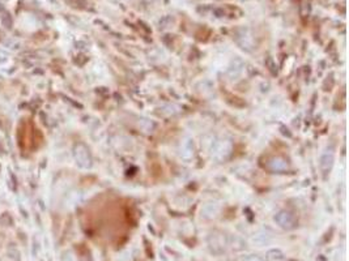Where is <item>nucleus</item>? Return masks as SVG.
Masks as SVG:
<instances>
[{"instance_id":"obj_1","label":"nucleus","mask_w":349,"mask_h":261,"mask_svg":"<svg viewBox=\"0 0 349 261\" xmlns=\"http://www.w3.org/2000/svg\"><path fill=\"white\" fill-rule=\"evenodd\" d=\"M75 161L79 167L81 169H89L92 166V155L89 149L84 144H76L74 148Z\"/></svg>"},{"instance_id":"obj_2","label":"nucleus","mask_w":349,"mask_h":261,"mask_svg":"<svg viewBox=\"0 0 349 261\" xmlns=\"http://www.w3.org/2000/svg\"><path fill=\"white\" fill-rule=\"evenodd\" d=\"M232 142L229 141V140H219L212 146V155L217 161L226 159L230 155V153H232Z\"/></svg>"},{"instance_id":"obj_3","label":"nucleus","mask_w":349,"mask_h":261,"mask_svg":"<svg viewBox=\"0 0 349 261\" xmlns=\"http://www.w3.org/2000/svg\"><path fill=\"white\" fill-rule=\"evenodd\" d=\"M275 222L280 227L285 229V230H290L296 226V218L290 212L286 210H281L275 215Z\"/></svg>"},{"instance_id":"obj_4","label":"nucleus","mask_w":349,"mask_h":261,"mask_svg":"<svg viewBox=\"0 0 349 261\" xmlns=\"http://www.w3.org/2000/svg\"><path fill=\"white\" fill-rule=\"evenodd\" d=\"M268 167H270V170H272V171L283 172L288 170V162H286L284 158H281V157H273L272 159H270Z\"/></svg>"},{"instance_id":"obj_5","label":"nucleus","mask_w":349,"mask_h":261,"mask_svg":"<svg viewBox=\"0 0 349 261\" xmlns=\"http://www.w3.org/2000/svg\"><path fill=\"white\" fill-rule=\"evenodd\" d=\"M332 165H333V153L332 152H324L320 159H319V166H320V170L326 174L331 170Z\"/></svg>"},{"instance_id":"obj_6","label":"nucleus","mask_w":349,"mask_h":261,"mask_svg":"<svg viewBox=\"0 0 349 261\" xmlns=\"http://www.w3.org/2000/svg\"><path fill=\"white\" fill-rule=\"evenodd\" d=\"M192 152H194V148H192V144L191 141H185L182 144L181 148V155L183 158L189 159L192 157Z\"/></svg>"},{"instance_id":"obj_7","label":"nucleus","mask_w":349,"mask_h":261,"mask_svg":"<svg viewBox=\"0 0 349 261\" xmlns=\"http://www.w3.org/2000/svg\"><path fill=\"white\" fill-rule=\"evenodd\" d=\"M267 260L268 261H285L284 253L281 252L280 249H271L267 252Z\"/></svg>"},{"instance_id":"obj_8","label":"nucleus","mask_w":349,"mask_h":261,"mask_svg":"<svg viewBox=\"0 0 349 261\" xmlns=\"http://www.w3.org/2000/svg\"><path fill=\"white\" fill-rule=\"evenodd\" d=\"M242 261H263V260H262V259L258 256H247V257H245V259H243Z\"/></svg>"}]
</instances>
